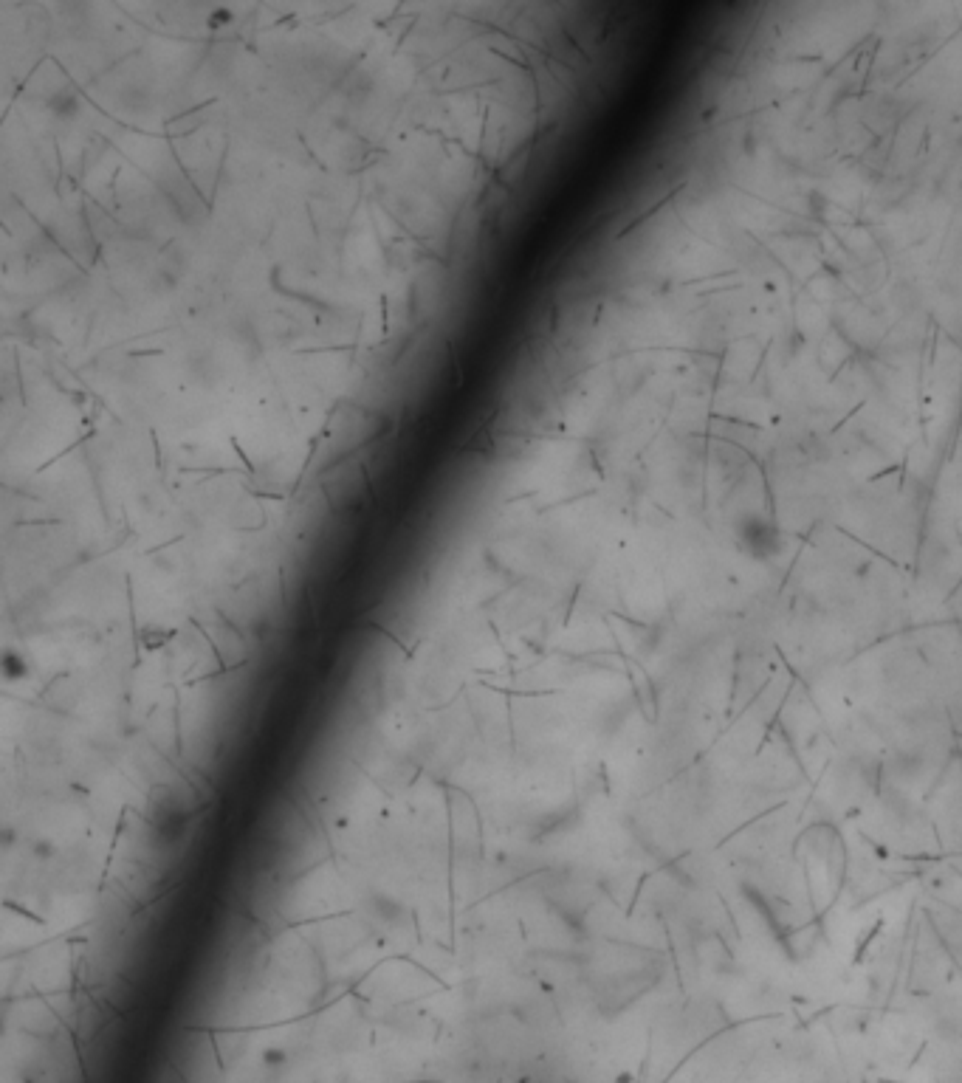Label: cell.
Returning <instances> with one entry per match:
<instances>
[{
  "label": "cell",
  "mask_w": 962,
  "mask_h": 1083,
  "mask_svg": "<svg viewBox=\"0 0 962 1083\" xmlns=\"http://www.w3.org/2000/svg\"><path fill=\"white\" fill-rule=\"evenodd\" d=\"M263 1061H266V1067H283L288 1058H285L283 1050H277V1047H269V1050H263Z\"/></svg>",
  "instance_id": "1"
}]
</instances>
